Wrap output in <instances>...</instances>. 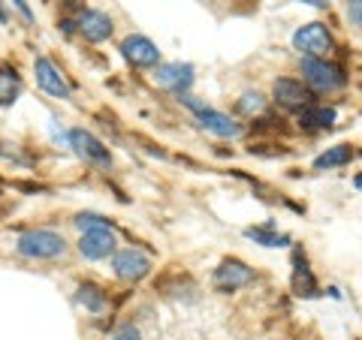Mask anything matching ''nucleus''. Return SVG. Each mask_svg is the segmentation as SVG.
Wrapping results in <instances>:
<instances>
[{
	"label": "nucleus",
	"mask_w": 362,
	"mask_h": 340,
	"mask_svg": "<svg viewBox=\"0 0 362 340\" xmlns=\"http://www.w3.org/2000/svg\"><path fill=\"white\" fill-rule=\"evenodd\" d=\"M16 250L28 259H54L66 253V241H64V235L52 229H30L25 235H18Z\"/></svg>",
	"instance_id": "nucleus-1"
},
{
	"label": "nucleus",
	"mask_w": 362,
	"mask_h": 340,
	"mask_svg": "<svg viewBox=\"0 0 362 340\" xmlns=\"http://www.w3.org/2000/svg\"><path fill=\"white\" fill-rule=\"evenodd\" d=\"M302 75H305V85L317 94H326V90H335L341 87L347 78H344V70L332 61L326 58H305L302 61Z\"/></svg>",
	"instance_id": "nucleus-2"
},
{
	"label": "nucleus",
	"mask_w": 362,
	"mask_h": 340,
	"mask_svg": "<svg viewBox=\"0 0 362 340\" xmlns=\"http://www.w3.org/2000/svg\"><path fill=\"white\" fill-rule=\"evenodd\" d=\"M293 49L302 51L305 58H326L332 51V33L320 21H311L293 33Z\"/></svg>",
	"instance_id": "nucleus-3"
},
{
	"label": "nucleus",
	"mask_w": 362,
	"mask_h": 340,
	"mask_svg": "<svg viewBox=\"0 0 362 340\" xmlns=\"http://www.w3.org/2000/svg\"><path fill=\"white\" fill-rule=\"evenodd\" d=\"M121 54L133 66H142V70H145V66H157V63H160V51H157V45L148 37H142V33H130V37L121 42Z\"/></svg>",
	"instance_id": "nucleus-4"
},
{
	"label": "nucleus",
	"mask_w": 362,
	"mask_h": 340,
	"mask_svg": "<svg viewBox=\"0 0 362 340\" xmlns=\"http://www.w3.org/2000/svg\"><path fill=\"white\" fill-rule=\"evenodd\" d=\"M254 280V268H247L239 259H223L221 268L214 271V286L221 292H235Z\"/></svg>",
	"instance_id": "nucleus-5"
},
{
	"label": "nucleus",
	"mask_w": 362,
	"mask_h": 340,
	"mask_svg": "<svg viewBox=\"0 0 362 340\" xmlns=\"http://www.w3.org/2000/svg\"><path fill=\"white\" fill-rule=\"evenodd\" d=\"M112 271L121 280H142L151 271V259L139 250H133V247L130 250H118L115 259H112Z\"/></svg>",
	"instance_id": "nucleus-6"
},
{
	"label": "nucleus",
	"mask_w": 362,
	"mask_h": 340,
	"mask_svg": "<svg viewBox=\"0 0 362 340\" xmlns=\"http://www.w3.org/2000/svg\"><path fill=\"white\" fill-rule=\"evenodd\" d=\"M272 94H275V99L284 109H296V111H302V109H308L311 106V90L305 87L302 82H296V78H278L275 82V87H272Z\"/></svg>",
	"instance_id": "nucleus-7"
},
{
	"label": "nucleus",
	"mask_w": 362,
	"mask_h": 340,
	"mask_svg": "<svg viewBox=\"0 0 362 340\" xmlns=\"http://www.w3.org/2000/svg\"><path fill=\"white\" fill-rule=\"evenodd\" d=\"M76 30L88 42H106L112 37V18L106 13H100V9H85L76 21Z\"/></svg>",
	"instance_id": "nucleus-8"
},
{
	"label": "nucleus",
	"mask_w": 362,
	"mask_h": 340,
	"mask_svg": "<svg viewBox=\"0 0 362 340\" xmlns=\"http://www.w3.org/2000/svg\"><path fill=\"white\" fill-rule=\"evenodd\" d=\"M157 82H160L163 87H169V90H175V94L185 97V90L194 85V66H190V63H181V61H175V63H160V66H157Z\"/></svg>",
	"instance_id": "nucleus-9"
},
{
	"label": "nucleus",
	"mask_w": 362,
	"mask_h": 340,
	"mask_svg": "<svg viewBox=\"0 0 362 340\" xmlns=\"http://www.w3.org/2000/svg\"><path fill=\"white\" fill-rule=\"evenodd\" d=\"M112 250H115V232L112 229L82 232V238H78V253L85 259H106Z\"/></svg>",
	"instance_id": "nucleus-10"
},
{
	"label": "nucleus",
	"mask_w": 362,
	"mask_h": 340,
	"mask_svg": "<svg viewBox=\"0 0 362 340\" xmlns=\"http://www.w3.org/2000/svg\"><path fill=\"white\" fill-rule=\"evenodd\" d=\"M70 145L76 148L78 157H85V160H90V163H100V166L112 163V157L103 148V142H100L97 135H90L88 130H70Z\"/></svg>",
	"instance_id": "nucleus-11"
},
{
	"label": "nucleus",
	"mask_w": 362,
	"mask_h": 340,
	"mask_svg": "<svg viewBox=\"0 0 362 340\" xmlns=\"http://www.w3.org/2000/svg\"><path fill=\"white\" fill-rule=\"evenodd\" d=\"M33 73H37V85L45 90V94L61 97V99L70 97V85L64 82V75L54 70V63L49 58H37V61H33Z\"/></svg>",
	"instance_id": "nucleus-12"
},
{
	"label": "nucleus",
	"mask_w": 362,
	"mask_h": 340,
	"mask_svg": "<svg viewBox=\"0 0 362 340\" xmlns=\"http://www.w3.org/2000/svg\"><path fill=\"white\" fill-rule=\"evenodd\" d=\"M197 118H199V123L206 127L209 133H214V135H223V139H230V135H239L242 133V127L235 121H230L223 115V111H214V109H199L197 111Z\"/></svg>",
	"instance_id": "nucleus-13"
},
{
	"label": "nucleus",
	"mask_w": 362,
	"mask_h": 340,
	"mask_svg": "<svg viewBox=\"0 0 362 340\" xmlns=\"http://www.w3.org/2000/svg\"><path fill=\"white\" fill-rule=\"evenodd\" d=\"M299 123L308 130H329L335 123V109L332 106H308L299 111Z\"/></svg>",
	"instance_id": "nucleus-14"
},
{
	"label": "nucleus",
	"mask_w": 362,
	"mask_h": 340,
	"mask_svg": "<svg viewBox=\"0 0 362 340\" xmlns=\"http://www.w3.org/2000/svg\"><path fill=\"white\" fill-rule=\"evenodd\" d=\"M21 90V78L16 73V66L0 63V106H13Z\"/></svg>",
	"instance_id": "nucleus-15"
},
{
	"label": "nucleus",
	"mask_w": 362,
	"mask_h": 340,
	"mask_svg": "<svg viewBox=\"0 0 362 340\" xmlns=\"http://www.w3.org/2000/svg\"><path fill=\"white\" fill-rule=\"evenodd\" d=\"M350 160H354L350 145H335V148H326L320 157H317L314 169H338V166H347Z\"/></svg>",
	"instance_id": "nucleus-16"
},
{
	"label": "nucleus",
	"mask_w": 362,
	"mask_h": 340,
	"mask_svg": "<svg viewBox=\"0 0 362 340\" xmlns=\"http://www.w3.org/2000/svg\"><path fill=\"white\" fill-rule=\"evenodd\" d=\"M76 298H78V304H82L85 310H90V313H103V308H106V292L100 289V286H94V283H82Z\"/></svg>",
	"instance_id": "nucleus-17"
},
{
	"label": "nucleus",
	"mask_w": 362,
	"mask_h": 340,
	"mask_svg": "<svg viewBox=\"0 0 362 340\" xmlns=\"http://www.w3.org/2000/svg\"><path fill=\"white\" fill-rule=\"evenodd\" d=\"M293 289H296V296H317V283L311 277V271L299 262L296 274H293Z\"/></svg>",
	"instance_id": "nucleus-18"
},
{
	"label": "nucleus",
	"mask_w": 362,
	"mask_h": 340,
	"mask_svg": "<svg viewBox=\"0 0 362 340\" xmlns=\"http://www.w3.org/2000/svg\"><path fill=\"white\" fill-rule=\"evenodd\" d=\"M82 232H94V229H112V223L106 217H100V214H90V211H82V214H76V220H73Z\"/></svg>",
	"instance_id": "nucleus-19"
},
{
	"label": "nucleus",
	"mask_w": 362,
	"mask_h": 340,
	"mask_svg": "<svg viewBox=\"0 0 362 340\" xmlns=\"http://www.w3.org/2000/svg\"><path fill=\"white\" fill-rule=\"evenodd\" d=\"M245 235L251 238V241L266 244V247H284V244H290V238L275 235V232H269V229H245Z\"/></svg>",
	"instance_id": "nucleus-20"
},
{
	"label": "nucleus",
	"mask_w": 362,
	"mask_h": 340,
	"mask_svg": "<svg viewBox=\"0 0 362 340\" xmlns=\"http://www.w3.org/2000/svg\"><path fill=\"white\" fill-rule=\"evenodd\" d=\"M239 111H245V115H257V111H263V97L259 94H245L239 99Z\"/></svg>",
	"instance_id": "nucleus-21"
},
{
	"label": "nucleus",
	"mask_w": 362,
	"mask_h": 340,
	"mask_svg": "<svg viewBox=\"0 0 362 340\" xmlns=\"http://www.w3.org/2000/svg\"><path fill=\"white\" fill-rule=\"evenodd\" d=\"M347 16H350L354 25L362 28V0H350V4H347Z\"/></svg>",
	"instance_id": "nucleus-22"
},
{
	"label": "nucleus",
	"mask_w": 362,
	"mask_h": 340,
	"mask_svg": "<svg viewBox=\"0 0 362 340\" xmlns=\"http://www.w3.org/2000/svg\"><path fill=\"white\" fill-rule=\"evenodd\" d=\"M112 340H142V334H139V328H133V325H124L121 332L112 337Z\"/></svg>",
	"instance_id": "nucleus-23"
},
{
	"label": "nucleus",
	"mask_w": 362,
	"mask_h": 340,
	"mask_svg": "<svg viewBox=\"0 0 362 340\" xmlns=\"http://www.w3.org/2000/svg\"><path fill=\"white\" fill-rule=\"evenodd\" d=\"M13 4L18 6V13H21V16H25L28 21H33V13H30V9H28V4H25V0H13Z\"/></svg>",
	"instance_id": "nucleus-24"
},
{
	"label": "nucleus",
	"mask_w": 362,
	"mask_h": 340,
	"mask_svg": "<svg viewBox=\"0 0 362 340\" xmlns=\"http://www.w3.org/2000/svg\"><path fill=\"white\" fill-rule=\"evenodd\" d=\"M299 4H311V6H320V9H323L326 0H299Z\"/></svg>",
	"instance_id": "nucleus-25"
},
{
	"label": "nucleus",
	"mask_w": 362,
	"mask_h": 340,
	"mask_svg": "<svg viewBox=\"0 0 362 340\" xmlns=\"http://www.w3.org/2000/svg\"><path fill=\"white\" fill-rule=\"evenodd\" d=\"M354 184H356V187L362 190V175H356V181H354Z\"/></svg>",
	"instance_id": "nucleus-26"
}]
</instances>
